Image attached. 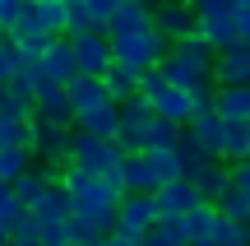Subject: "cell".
<instances>
[{
    "instance_id": "1",
    "label": "cell",
    "mask_w": 250,
    "mask_h": 246,
    "mask_svg": "<svg viewBox=\"0 0 250 246\" xmlns=\"http://www.w3.org/2000/svg\"><path fill=\"white\" fill-rule=\"evenodd\" d=\"M65 186H70L74 214H79L83 223H93L98 237H111L116 223H121V200H125L121 186L107 181V177H98V172H83V167H65Z\"/></svg>"
},
{
    "instance_id": "2",
    "label": "cell",
    "mask_w": 250,
    "mask_h": 246,
    "mask_svg": "<svg viewBox=\"0 0 250 246\" xmlns=\"http://www.w3.org/2000/svg\"><path fill=\"white\" fill-rule=\"evenodd\" d=\"M116 42V65L121 70H130V74H153V70H162L167 65V56H171V42L158 33V28H148V33H134V37H111Z\"/></svg>"
},
{
    "instance_id": "3",
    "label": "cell",
    "mask_w": 250,
    "mask_h": 246,
    "mask_svg": "<svg viewBox=\"0 0 250 246\" xmlns=\"http://www.w3.org/2000/svg\"><path fill=\"white\" fill-rule=\"evenodd\" d=\"M70 154H74V167H83V172H98V177H107V181H116L121 191H125V181H121L125 149H121V144H111V139H98V135H83V130H74Z\"/></svg>"
},
{
    "instance_id": "4",
    "label": "cell",
    "mask_w": 250,
    "mask_h": 246,
    "mask_svg": "<svg viewBox=\"0 0 250 246\" xmlns=\"http://www.w3.org/2000/svg\"><path fill=\"white\" fill-rule=\"evenodd\" d=\"M153 126H158V107H153L148 98L121 102V149H125V154H144Z\"/></svg>"
},
{
    "instance_id": "5",
    "label": "cell",
    "mask_w": 250,
    "mask_h": 246,
    "mask_svg": "<svg viewBox=\"0 0 250 246\" xmlns=\"http://www.w3.org/2000/svg\"><path fill=\"white\" fill-rule=\"evenodd\" d=\"M158 228V200L153 195H125L121 200V223H116V237L130 246H144V232Z\"/></svg>"
},
{
    "instance_id": "6",
    "label": "cell",
    "mask_w": 250,
    "mask_h": 246,
    "mask_svg": "<svg viewBox=\"0 0 250 246\" xmlns=\"http://www.w3.org/2000/svg\"><path fill=\"white\" fill-rule=\"evenodd\" d=\"M153 28L176 46V42H186V37L199 33V14H195L190 0H158V9H153Z\"/></svg>"
},
{
    "instance_id": "7",
    "label": "cell",
    "mask_w": 250,
    "mask_h": 246,
    "mask_svg": "<svg viewBox=\"0 0 250 246\" xmlns=\"http://www.w3.org/2000/svg\"><path fill=\"white\" fill-rule=\"evenodd\" d=\"M70 42H74L79 74H93V79H102V74L116 65V42H111L107 33H79V37H70Z\"/></svg>"
},
{
    "instance_id": "8",
    "label": "cell",
    "mask_w": 250,
    "mask_h": 246,
    "mask_svg": "<svg viewBox=\"0 0 250 246\" xmlns=\"http://www.w3.org/2000/svg\"><path fill=\"white\" fill-rule=\"evenodd\" d=\"M153 200H158V223H176V219H186L190 209H199V204H204V195H199V191H195V181L186 177V181L162 186Z\"/></svg>"
},
{
    "instance_id": "9",
    "label": "cell",
    "mask_w": 250,
    "mask_h": 246,
    "mask_svg": "<svg viewBox=\"0 0 250 246\" xmlns=\"http://www.w3.org/2000/svg\"><path fill=\"white\" fill-rule=\"evenodd\" d=\"M153 9H158V0H121L116 19H111V37L148 33V28H153Z\"/></svg>"
},
{
    "instance_id": "10",
    "label": "cell",
    "mask_w": 250,
    "mask_h": 246,
    "mask_svg": "<svg viewBox=\"0 0 250 246\" xmlns=\"http://www.w3.org/2000/svg\"><path fill=\"white\" fill-rule=\"evenodd\" d=\"M213 84H218V89L250 84V42L232 46V51H218V61H213Z\"/></svg>"
},
{
    "instance_id": "11",
    "label": "cell",
    "mask_w": 250,
    "mask_h": 246,
    "mask_svg": "<svg viewBox=\"0 0 250 246\" xmlns=\"http://www.w3.org/2000/svg\"><path fill=\"white\" fill-rule=\"evenodd\" d=\"M42 70H46V79H56V84H74L79 79V61H74V42L70 37H56V42L46 46Z\"/></svg>"
},
{
    "instance_id": "12",
    "label": "cell",
    "mask_w": 250,
    "mask_h": 246,
    "mask_svg": "<svg viewBox=\"0 0 250 246\" xmlns=\"http://www.w3.org/2000/svg\"><path fill=\"white\" fill-rule=\"evenodd\" d=\"M65 89H70V107H74V116H83V112H98V107H107V102H111L107 84L93 79V74H79V79L65 84ZM116 107H121V102H116Z\"/></svg>"
},
{
    "instance_id": "13",
    "label": "cell",
    "mask_w": 250,
    "mask_h": 246,
    "mask_svg": "<svg viewBox=\"0 0 250 246\" xmlns=\"http://www.w3.org/2000/svg\"><path fill=\"white\" fill-rule=\"evenodd\" d=\"M190 181H195V191L204 195V204H218V200L227 195V186H232V167H227L223 158H208Z\"/></svg>"
},
{
    "instance_id": "14",
    "label": "cell",
    "mask_w": 250,
    "mask_h": 246,
    "mask_svg": "<svg viewBox=\"0 0 250 246\" xmlns=\"http://www.w3.org/2000/svg\"><path fill=\"white\" fill-rule=\"evenodd\" d=\"M121 181H125V195H158V177L148 167V154H125Z\"/></svg>"
},
{
    "instance_id": "15",
    "label": "cell",
    "mask_w": 250,
    "mask_h": 246,
    "mask_svg": "<svg viewBox=\"0 0 250 246\" xmlns=\"http://www.w3.org/2000/svg\"><path fill=\"white\" fill-rule=\"evenodd\" d=\"M199 37H204L213 51H232V46H241V28H236V14L199 19Z\"/></svg>"
},
{
    "instance_id": "16",
    "label": "cell",
    "mask_w": 250,
    "mask_h": 246,
    "mask_svg": "<svg viewBox=\"0 0 250 246\" xmlns=\"http://www.w3.org/2000/svg\"><path fill=\"white\" fill-rule=\"evenodd\" d=\"M190 135L204 144L208 158H223V139H227V121L218 116V112H199L195 121H190Z\"/></svg>"
},
{
    "instance_id": "17",
    "label": "cell",
    "mask_w": 250,
    "mask_h": 246,
    "mask_svg": "<svg viewBox=\"0 0 250 246\" xmlns=\"http://www.w3.org/2000/svg\"><path fill=\"white\" fill-rule=\"evenodd\" d=\"M79 130H83V135H98V139L121 144V107H116V102H107V107H98V112H83V116H79Z\"/></svg>"
},
{
    "instance_id": "18",
    "label": "cell",
    "mask_w": 250,
    "mask_h": 246,
    "mask_svg": "<svg viewBox=\"0 0 250 246\" xmlns=\"http://www.w3.org/2000/svg\"><path fill=\"white\" fill-rule=\"evenodd\" d=\"M218 116L227 126H250V84H236V89H218Z\"/></svg>"
},
{
    "instance_id": "19",
    "label": "cell",
    "mask_w": 250,
    "mask_h": 246,
    "mask_svg": "<svg viewBox=\"0 0 250 246\" xmlns=\"http://www.w3.org/2000/svg\"><path fill=\"white\" fill-rule=\"evenodd\" d=\"M171 61H181V65H190V70H204V74H213V61H218V51L204 42V37H186V42H176L171 46Z\"/></svg>"
},
{
    "instance_id": "20",
    "label": "cell",
    "mask_w": 250,
    "mask_h": 246,
    "mask_svg": "<svg viewBox=\"0 0 250 246\" xmlns=\"http://www.w3.org/2000/svg\"><path fill=\"white\" fill-rule=\"evenodd\" d=\"M51 177H56V167H33V172H23V177L14 181L19 204H23V209H37V200L51 191Z\"/></svg>"
},
{
    "instance_id": "21",
    "label": "cell",
    "mask_w": 250,
    "mask_h": 246,
    "mask_svg": "<svg viewBox=\"0 0 250 246\" xmlns=\"http://www.w3.org/2000/svg\"><path fill=\"white\" fill-rule=\"evenodd\" d=\"M144 154H148V167H153V177H158V191L171 186V181H186V167H181L176 149H144Z\"/></svg>"
},
{
    "instance_id": "22",
    "label": "cell",
    "mask_w": 250,
    "mask_h": 246,
    "mask_svg": "<svg viewBox=\"0 0 250 246\" xmlns=\"http://www.w3.org/2000/svg\"><path fill=\"white\" fill-rule=\"evenodd\" d=\"M0 144H5V149H28V154H33V144H37V116H28V121H0Z\"/></svg>"
},
{
    "instance_id": "23",
    "label": "cell",
    "mask_w": 250,
    "mask_h": 246,
    "mask_svg": "<svg viewBox=\"0 0 250 246\" xmlns=\"http://www.w3.org/2000/svg\"><path fill=\"white\" fill-rule=\"evenodd\" d=\"M102 84H107L111 102H130V98H139V74L121 70V65H111V70L102 74Z\"/></svg>"
},
{
    "instance_id": "24",
    "label": "cell",
    "mask_w": 250,
    "mask_h": 246,
    "mask_svg": "<svg viewBox=\"0 0 250 246\" xmlns=\"http://www.w3.org/2000/svg\"><path fill=\"white\" fill-rule=\"evenodd\" d=\"M23 172H33V154L28 149H0V181L14 186Z\"/></svg>"
},
{
    "instance_id": "25",
    "label": "cell",
    "mask_w": 250,
    "mask_h": 246,
    "mask_svg": "<svg viewBox=\"0 0 250 246\" xmlns=\"http://www.w3.org/2000/svg\"><path fill=\"white\" fill-rule=\"evenodd\" d=\"M218 209H223V219H232V223H246V228H250V195H246V191L227 186V195L218 200Z\"/></svg>"
},
{
    "instance_id": "26",
    "label": "cell",
    "mask_w": 250,
    "mask_h": 246,
    "mask_svg": "<svg viewBox=\"0 0 250 246\" xmlns=\"http://www.w3.org/2000/svg\"><path fill=\"white\" fill-rule=\"evenodd\" d=\"M23 219H28V209H23V204H19L14 186H9V181H0V223H5V228L14 232V228H19V223H23Z\"/></svg>"
},
{
    "instance_id": "27",
    "label": "cell",
    "mask_w": 250,
    "mask_h": 246,
    "mask_svg": "<svg viewBox=\"0 0 250 246\" xmlns=\"http://www.w3.org/2000/svg\"><path fill=\"white\" fill-rule=\"evenodd\" d=\"M176 154H181V167H186V177H195L199 167L208 163V154H204V144H199L195 135H190V126H186V139L176 144Z\"/></svg>"
},
{
    "instance_id": "28",
    "label": "cell",
    "mask_w": 250,
    "mask_h": 246,
    "mask_svg": "<svg viewBox=\"0 0 250 246\" xmlns=\"http://www.w3.org/2000/svg\"><path fill=\"white\" fill-rule=\"evenodd\" d=\"M181 139H186V126H176V121L158 116V126H153V135H148V149H176Z\"/></svg>"
},
{
    "instance_id": "29",
    "label": "cell",
    "mask_w": 250,
    "mask_h": 246,
    "mask_svg": "<svg viewBox=\"0 0 250 246\" xmlns=\"http://www.w3.org/2000/svg\"><path fill=\"white\" fill-rule=\"evenodd\" d=\"M218 214H223V209H218ZM213 242L218 246H250V228H246V223H232V219H218Z\"/></svg>"
},
{
    "instance_id": "30",
    "label": "cell",
    "mask_w": 250,
    "mask_h": 246,
    "mask_svg": "<svg viewBox=\"0 0 250 246\" xmlns=\"http://www.w3.org/2000/svg\"><path fill=\"white\" fill-rule=\"evenodd\" d=\"M23 65H28V61H23V51H19V46L5 37V42H0V79H9V84H14L19 74H23Z\"/></svg>"
},
{
    "instance_id": "31",
    "label": "cell",
    "mask_w": 250,
    "mask_h": 246,
    "mask_svg": "<svg viewBox=\"0 0 250 246\" xmlns=\"http://www.w3.org/2000/svg\"><path fill=\"white\" fill-rule=\"evenodd\" d=\"M144 246H190V242L181 237V223H158L144 232Z\"/></svg>"
},
{
    "instance_id": "32",
    "label": "cell",
    "mask_w": 250,
    "mask_h": 246,
    "mask_svg": "<svg viewBox=\"0 0 250 246\" xmlns=\"http://www.w3.org/2000/svg\"><path fill=\"white\" fill-rule=\"evenodd\" d=\"M70 5V37L93 33V14H88V0H65Z\"/></svg>"
},
{
    "instance_id": "33",
    "label": "cell",
    "mask_w": 250,
    "mask_h": 246,
    "mask_svg": "<svg viewBox=\"0 0 250 246\" xmlns=\"http://www.w3.org/2000/svg\"><path fill=\"white\" fill-rule=\"evenodd\" d=\"M65 228H70V242H79V246H98V242H102L98 232H93V223H83L79 214H70V219H65Z\"/></svg>"
},
{
    "instance_id": "34",
    "label": "cell",
    "mask_w": 250,
    "mask_h": 246,
    "mask_svg": "<svg viewBox=\"0 0 250 246\" xmlns=\"http://www.w3.org/2000/svg\"><path fill=\"white\" fill-rule=\"evenodd\" d=\"M23 9H28V0H0V28H5V37H9V33L19 28Z\"/></svg>"
},
{
    "instance_id": "35",
    "label": "cell",
    "mask_w": 250,
    "mask_h": 246,
    "mask_svg": "<svg viewBox=\"0 0 250 246\" xmlns=\"http://www.w3.org/2000/svg\"><path fill=\"white\" fill-rule=\"evenodd\" d=\"M195 5V14L199 19H218V14H236V5L232 0H190Z\"/></svg>"
},
{
    "instance_id": "36",
    "label": "cell",
    "mask_w": 250,
    "mask_h": 246,
    "mask_svg": "<svg viewBox=\"0 0 250 246\" xmlns=\"http://www.w3.org/2000/svg\"><path fill=\"white\" fill-rule=\"evenodd\" d=\"M28 116H33V102H19V98L0 102V121H28Z\"/></svg>"
},
{
    "instance_id": "37",
    "label": "cell",
    "mask_w": 250,
    "mask_h": 246,
    "mask_svg": "<svg viewBox=\"0 0 250 246\" xmlns=\"http://www.w3.org/2000/svg\"><path fill=\"white\" fill-rule=\"evenodd\" d=\"M232 186H236V191H246V195H250V158H246V163H236V167H232Z\"/></svg>"
},
{
    "instance_id": "38",
    "label": "cell",
    "mask_w": 250,
    "mask_h": 246,
    "mask_svg": "<svg viewBox=\"0 0 250 246\" xmlns=\"http://www.w3.org/2000/svg\"><path fill=\"white\" fill-rule=\"evenodd\" d=\"M236 28H241V42H250V9H236Z\"/></svg>"
},
{
    "instance_id": "39",
    "label": "cell",
    "mask_w": 250,
    "mask_h": 246,
    "mask_svg": "<svg viewBox=\"0 0 250 246\" xmlns=\"http://www.w3.org/2000/svg\"><path fill=\"white\" fill-rule=\"evenodd\" d=\"M98 246H130V242H121V237H116V232H111V237H102Z\"/></svg>"
},
{
    "instance_id": "40",
    "label": "cell",
    "mask_w": 250,
    "mask_h": 246,
    "mask_svg": "<svg viewBox=\"0 0 250 246\" xmlns=\"http://www.w3.org/2000/svg\"><path fill=\"white\" fill-rule=\"evenodd\" d=\"M9 242H14V232H9L5 223H0V246H9Z\"/></svg>"
},
{
    "instance_id": "41",
    "label": "cell",
    "mask_w": 250,
    "mask_h": 246,
    "mask_svg": "<svg viewBox=\"0 0 250 246\" xmlns=\"http://www.w3.org/2000/svg\"><path fill=\"white\" fill-rule=\"evenodd\" d=\"M9 98V79H0V102H5Z\"/></svg>"
},
{
    "instance_id": "42",
    "label": "cell",
    "mask_w": 250,
    "mask_h": 246,
    "mask_svg": "<svg viewBox=\"0 0 250 246\" xmlns=\"http://www.w3.org/2000/svg\"><path fill=\"white\" fill-rule=\"evenodd\" d=\"M33 5H65V0H33Z\"/></svg>"
},
{
    "instance_id": "43",
    "label": "cell",
    "mask_w": 250,
    "mask_h": 246,
    "mask_svg": "<svg viewBox=\"0 0 250 246\" xmlns=\"http://www.w3.org/2000/svg\"><path fill=\"white\" fill-rule=\"evenodd\" d=\"M232 5H236V9H250V0H232Z\"/></svg>"
},
{
    "instance_id": "44",
    "label": "cell",
    "mask_w": 250,
    "mask_h": 246,
    "mask_svg": "<svg viewBox=\"0 0 250 246\" xmlns=\"http://www.w3.org/2000/svg\"><path fill=\"white\" fill-rule=\"evenodd\" d=\"M190 246H218V242H213V237H208V242H190Z\"/></svg>"
},
{
    "instance_id": "45",
    "label": "cell",
    "mask_w": 250,
    "mask_h": 246,
    "mask_svg": "<svg viewBox=\"0 0 250 246\" xmlns=\"http://www.w3.org/2000/svg\"><path fill=\"white\" fill-rule=\"evenodd\" d=\"M0 42H5V28H0Z\"/></svg>"
},
{
    "instance_id": "46",
    "label": "cell",
    "mask_w": 250,
    "mask_h": 246,
    "mask_svg": "<svg viewBox=\"0 0 250 246\" xmlns=\"http://www.w3.org/2000/svg\"><path fill=\"white\" fill-rule=\"evenodd\" d=\"M70 246H79V242H70Z\"/></svg>"
},
{
    "instance_id": "47",
    "label": "cell",
    "mask_w": 250,
    "mask_h": 246,
    "mask_svg": "<svg viewBox=\"0 0 250 246\" xmlns=\"http://www.w3.org/2000/svg\"><path fill=\"white\" fill-rule=\"evenodd\" d=\"M0 149H5V144H0Z\"/></svg>"
}]
</instances>
